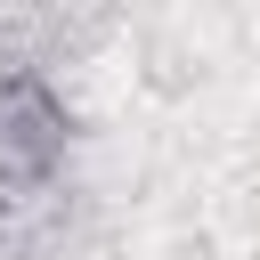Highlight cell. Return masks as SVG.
<instances>
[{
  "label": "cell",
  "mask_w": 260,
  "mask_h": 260,
  "mask_svg": "<svg viewBox=\"0 0 260 260\" xmlns=\"http://www.w3.org/2000/svg\"><path fill=\"white\" fill-rule=\"evenodd\" d=\"M73 146V106L41 65H8L0 73V195H32L65 171Z\"/></svg>",
  "instance_id": "cell-1"
},
{
  "label": "cell",
  "mask_w": 260,
  "mask_h": 260,
  "mask_svg": "<svg viewBox=\"0 0 260 260\" xmlns=\"http://www.w3.org/2000/svg\"><path fill=\"white\" fill-rule=\"evenodd\" d=\"M0 260H32V228H24L16 195H0Z\"/></svg>",
  "instance_id": "cell-2"
}]
</instances>
